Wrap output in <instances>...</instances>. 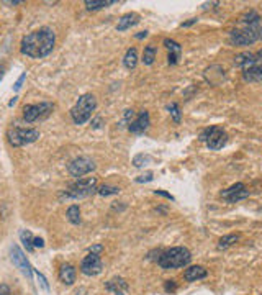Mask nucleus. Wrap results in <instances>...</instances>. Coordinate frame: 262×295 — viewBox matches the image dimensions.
<instances>
[{"instance_id": "nucleus-1", "label": "nucleus", "mask_w": 262, "mask_h": 295, "mask_svg": "<svg viewBox=\"0 0 262 295\" xmlns=\"http://www.w3.org/2000/svg\"><path fill=\"white\" fill-rule=\"evenodd\" d=\"M56 46V33L49 26H41L35 31L28 33L20 44L22 55L31 59H41L51 55Z\"/></svg>"}, {"instance_id": "nucleus-2", "label": "nucleus", "mask_w": 262, "mask_h": 295, "mask_svg": "<svg viewBox=\"0 0 262 295\" xmlns=\"http://www.w3.org/2000/svg\"><path fill=\"white\" fill-rule=\"evenodd\" d=\"M190 261H192L190 251L184 246H176L159 254L158 266L164 271H171V269H180V267L189 266Z\"/></svg>"}, {"instance_id": "nucleus-3", "label": "nucleus", "mask_w": 262, "mask_h": 295, "mask_svg": "<svg viewBox=\"0 0 262 295\" xmlns=\"http://www.w3.org/2000/svg\"><path fill=\"white\" fill-rule=\"evenodd\" d=\"M97 177H80L76 182L67 185V189L61 190L59 200H77V199H87L97 192Z\"/></svg>"}, {"instance_id": "nucleus-4", "label": "nucleus", "mask_w": 262, "mask_h": 295, "mask_svg": "<svg viewBox=\"0 0 262 295\" xmlns=\"http://www.w3.org/2000/svg\"><path fill=\"white\" fill-rule=\"evenodd\" d=\"M97 109V99L92 93L80 95L76 105L71 109V118L76 125H84L92 118V113Z\"/></svg>"}, {"instance_id": "nucleus-5", "label": "nucleus", "mask_w": 262, "mask_h": 295, "mask_svg": "<svg viewBox=\"0 0 262 295\" xmlns=\"http://www.w3.org/2000/svg\"><path fill=\"white\" fill-rule=\"evenodd\" d=\"M260 23V22H259ZM259 23L239 25L238 28L230 31V43L234 46H249L259 39Z\"/></svg>"}, {"instance_id": "nucleus-6", "label": "nucleus", "mask_w": 262, "mask_h": 295, "mask_svg": "<svg viewBox=\"0 0 262 295\" xmlns=\"http://www.w3.org/2000/svg\"><path fill=\"white\" fill-rule=\"evenodd\" d=\"M39 138V131L36 128H20V126H12L7 131V139H9L10 146L13 148H22L26 144L35 143Z\"/></svg>"}, {"instance_id": "nucleus-7", "label": "nucleus", "mask_w": 262, "mask_h": 295, "mask_svg": "<svg viewBox=\"0 0 262 295\" xmlns=\"http://www.w3.org/2000/svg\"><path fill=\"white\" fill-rule=\"evenodd\" d=\"M198 139L201 143H205L212 151H218V150H221V148L226 146L228 135L221 126H210V128H205L200 133Z\"/></svg>"}, {"instance_id": "nucleus-8", "label": "nucleus", "mask_w": 262, "mask_h": 295, "mask_svg": "<svg viewBox=\"0 0 262 295\" xmlns=\"http://www.w3.org/2000/svg\"><path fill=\"white\" fill-rule=\"evenodd\" d=\"M53 110H55V104L53 102H41V104H26L23 107V120L26 123H35L39 120L48 118Z\"/></svg>"}, {"instance_id": "nucleus-9", "label": "nucleus", "mask_w": 262, "mask_h": 295, "mask_svg": "<svg viewBox=\"0 0 262 295\" xmlns=\"http://www.w3.org/2000/svg\"><path fill=\"white\" fill-rule=\"evenodd\" d=\"M95 161L89 156H79L76 159H72L69 164H67V172L71 174L72 177H84L87 174H90L92 171H95Z\"/></svg>"}, {"instance_id": "nucleus-10", "label": "nucleus", "mask_w": 262, "mask_h": 295, "mask_svg": "<svg viewBox=\"0 0 262 295\" xmlns=\"http://www.w3.org/2000/svg\"><path fill=\"white\" fill-rule=\"evenodd\" d=\"M249 195H251V192L247 190V187L243 182H236L231 187H228V189L220 192V197L228 204H238L239 200H244Z\"/></svg>"}, {"instance_id": "nucleus-11", "label": "nucleus", "mask_w": 262, "mask_h": 295, "mask_svg": "<svg viewBox=\"0 0 262 295\" xmlns=\"http://www.w3.org/2000/svg\"><path fill=\"white\" fill-rule=\"evenodd\" d=\"M103 269V263L102 259H100V254H93V253H89L87 256L82 259V263H80V272L84 274V276H98L100 272Z\"/></svg>"}, {"instance_id": "nucleus-12", "label": "nucleus", "mask_w": 262, "mask_h": 295, "mask_svg": "<svg viewBox=\"0 0 262 295\" xmlns=\"http://www.w3.org/2000/svg\"><path fill=\"white\" fill-rule=\"evenodd\" d=\"M10 253H12V263L15 264L20 271H22V274L23 276H26L28 279H31V274H33V267L30 266V263H28V259H26V256H25V253L20 250V248L15 244L10 250Z\"/></svg>"}, {"instance_id": "nucleus-13", "label": "nucleus", "mask_w": 262, "mask_h": 295, "mask_svg": "<svg viewBox=\"0 0 262 295\" xmlns=\"http://www.w3.org/2000/svg\"><path fill=\"white\" fill-rule=\"evenodd\" d=\"M149 125H151L149 112L143 110V112H139L138 117H134V120L128 126V130H130V133H133V135H143V133L149 128Z\"/></svg>"}, {"instance_id": "nucleus-14", "label": "nucleus", "mask_w": 262, "mask_h": 295, "mask_svg": "<svg viewBox=\"0 0 262 295\" xmlns=\"http://www.w3.org/2000/svg\"><path fill=\"white\" fill-rule=\"evenodd\" d=\"M105 289L112 292L113 295H126L130 290V284L126 282L123 277H112L110 280L105 282Z\"/></svg>"}, {"instance_id": "nucleus-15", "label": "nucleus", "mask_w": 262, "mask_h": 295, "mask_svg": "<svg viewBox=\"0 0 262 295\" xmlns=\"http://www.w3.org/2000/svg\"><path fill=\"white\" fill-rule=\"evenodd\" d=\"M164 46L169 51V56H167V63L171 66H176L179 63L180 56H182V46H180L177 41H174V39H169L166 38L164 39Z\"/></svg>"}, {"instance_id": "nucleus-16", "label": "nucleus", "mask_w": 262, "mask_h": 295, "mask_svg": "<svg viewBox=\"0 0 262 295\" xmlns=\"http://www.w3.org/2000/svg\"><path fill=\"white\" fill-rule=\"evenodd\" d=\"M259 64V58L252 53H239L238 56H234V66L241 69H247V68H252V66Z\"/></svg>"}, {"instance_id": "nucleus-17", "label": "nucleus", "mask_w": 262, "mask_h": 295, "mask_svg": "<svg viewBox=\"0 0 262 295\" xmlns=\"http://www.w3.org/2000/svg\"><path fill=\"white\" fill-rule=\"evenodd\" d=\"M59 280L64 284V285H72L74 282H76V277H77V271L76 267L71 266V264H63L61 267H59Z\"/></svg>"}, {"instance_id": "nucleus-18", "label": "nucleus", "mask_w": 262, "mask_h": 295, "mask_svg": "<svg viewBox=\"0 0 262 295\" xmlns=\"http://www.w3.org/2000/svg\"><path fill=\"white\" fill-rule=\"evenodd\" d=\"M139 23V15L134 12H130V13H125L123 17H120L118 23H117V31H126L130 30L131 26L138 25Z\"/></svg>"}, {"instance_id": "nucleus-19", "label": "nucleus", "mask_w": 262, "mask_h": 295, "mask_svg": "<svg viewBox=\"0 0 262 295\" xmlns=\"http://www.w3.org/2000/svg\"><path fill=\"white\" fill-rule=\"evenodd\" d=\"M208 276V271L201 266H190L189 269H185L184 272V279L187 282H197V280H201Z\"/></svg>"}, {"instance_id": "nucleus-20", "label": "nucleus", "mask_w": 262, "mask_h": 295, "mask_svg": "<svg viewBox=\"0 0 262 295\" xmlns=\"http://www.w3.org/2000/svg\"><path fill=\"white\" fill-rule=\"evenodd\" d=\"M243 80L244 82H249V84L260 82L262 80V66L256 64V66H252V68L244 69L243 71Z\"/></svg>"}, {"instance_id": "nucleus-21", "label": "nucleus", "mask_w": 262, "mask_h": 295, "mask_svg": "<svg viewBox=\"0 0 262 295\" xmlns=\"http://www.w3.org/2000/svg\"><path fill=\"white\" fill-rule=\"evenodd\" d=\"M84 4L87 7V10L95 12V10L107 9V7H110V5H115L117 0H85Z\"/></svg>"}, {"instance_id": "nucleus-22", "label": "nucleus", "mask_w": 262, "mask_h": 295, "mask_svg": "<svg viewBox=\"0 0 262 295\" xmlns=\"http://www.w3.org/2000/svg\"><path fill=\"white\" fill-rule=\"evenodd\" d=\"M123 64H125V68L130 69V71L136 68V64H138V51H136V48H130L128 51H126V55L123 58Z\"/></svg>"}, {"instance_id": "nucleus-23", "label": "nucleus", "mask_w": 262, "mask_h": 295, "mask_svg": "<svg viewBox=\"0 0 262 295\" xmlns=\"http://www.w3.org/2000/svg\"><path fill=\"white\" fill-rule=\"evenodd\" d=\"M239 241V234H226V236L220 238L218 241V250H228L233 244H236Z\"/></svg>"}, {"instance_id": "nucleus-24", "label": "nucleus", "mask_w": 262, "mask_h": 295, "mask_svg": "<svg viewBox=\"0 0 262 295\" xmlns=\"http://www.w3.org/2000/svg\"><path fill=\"white\" fill-rule=\"evenodd\" d=\"M156 46L154 44H147L146 48H144V51H143V64H146V66H151L152 63H154V59H156Z\"/></svg>"}, {"instance_id": "nucleus-25", "label": "nucleus", "mask_w": 262, "mask_h": 295, "mask_svg": "<svg viewBox=\"0 0 262 295\" xmlns=\"http://www.w3.org/2000/svg\"><path fill=\"white\" fill-rule=\"evenodd\" d=\"M66 217H67V220H69L72 225H79L80 221H82V218H80L79 205H71L69 209H67V212H66Z\"/></svg>"}, {"instance_id": "nucleus-26", "label": "nucleus", "mask_w": 262, "mask_h": 295, "mask_svg": "<svg viewBox=\"0 0 262 295\" xmlns=\"http://www.w3.org/2000/svg\"><path fill=\"white\" fill-rule=\"evenodd\" d=\"M33 234H31V231H28V230H23L22 233H20V239H22V243H23V246L26 248V251H33L35 250V246H33Z\"/></svg>"}, {"instance_id": "nucleus-27", "label": "nucleus", "mask_w": 262, "mask_h": 295, "mask_svg": "<svg viewBox=\"0 0 262 295\" xmlns=\"http://www.w3.org/2000/svg\"><path fill=\"white\" fill-rule=\"evenodd\" d=\"M97 193L102 197H109V195H117V193H120V187H113V185H100L97 189Z\"/></svg>"}, {"instance_id": "nucleus-28", "label": "nucleus", "mask_w": 262, "mask_h": 295, "mask_svg": "<svg viewBox=\"0 0 262 295\" xmlns=\"http://www.w3.org/2000/svg\"><path fill=\"white\" fill-rule=\"evenodd\" d=\"M167 110H169V113L172 115V120L176 123H180V109H179V105L176 102H172L167 105Z\"/></svg>"}, {"instance_id": "nucleus-29", "label": "nucleus", "mask_w": 262, "mask_h": 295, "mask_svg": "<svg viewBox=\"0 0 262 295\" xmlns=\"http://www.w3.org/2000/svg\"><path fill=\"white\" fill-rule=\"evenodd\" d=\"M149 161H151V156H147V154H136V156L133 158V166L141 167V166H144L146 163H149Z\"/></svg>"}, {"instance_id": "nucleus-30", "label": "nucleus", "mask_w": 262, "mask_h": 295, "mask_svg": "<svg viewBox=\"0 0 262 295\" xmlns=\"http://www.w3.org/2000/svg\"><path fill=\"white\" fill-rule=\"evenodd\" d=\"M134 120V110H131V109H128L125 112V117H123V122H122V125H128L130 126V123Z\"/></svg>"}, {"instance_id": "nucleus-31", "label": "nucleus", "mask_w": 262, "mask_h": 295, "mask_svg": "<svg viewBox=\"0 0 262 295\" xmlns=\"http://www.w3.org/2000/svg\"><path fill=\"white\" fill-rule=\"evenodd\" d=\"M33 272L36 274V277H38L39 284H41V287H43V289H44V290H49V285H48V282H46V277L43 276V274H41V272H38L36 269H33Z\"/></svg>"}, {"instance_id": "nucleus-32", "label": "nucleus", "mask_w": 262, "mask_h": 295, "mask_svg": "<svg viewBox=\"0 0 262 295\" xmlns=\"http://www.w3.org/2000/svg\"><path fill=\"white\" fill-rule=\"evenodd\" d=\"M164 289L166 292H169V293H174L177 289V284H176V280H166V285H164Z\"/></svg>"}, {"instance_id": "nucleus-33", "label": "nucleus", "mask_w": 262, "mask_h": 295, "mask_svg": "<svg viewBox=\"0 0 262 295\" xmlns=\"http://www.w3.org/2000/svg\"><path fill=\"white\" fill-rule=\"evenodd\" d=\"M152 176H154L152 172H146L144 176L136 177V182H139V184H143V182H151V180H152Z\"/></svg>"}, {"instance_id": "nucleus-34", "label": "nucleus", "mask_w": 262, "mask_h": 295, "mask_svg": "<svg viewBox=\"0 0 262 295\" xmlns=\"http://www.w3.org/2000/svg\"><path fill=\"white\" fill-rule=\"evenodd\" d=\"M25 79H26V72H23L22 76L18 77V80L15 82V85H13V90H15V92H18L20 89H22V85H23V82H25Z\"/></svg>"}, {"instance_id": "nucleus-35", "label": "nucleus", "mask_w": 262, "mask_h": 295, "mask_svg": "<svg viewBox=\"0 0 262 295\" xmlns=\"http://www.w3.org/2000/svg\"><path fill=\"white\" fill-rule=\"evenodd\" d=\"M102 125H103V118L102 117H95V118H93L92 120V128L93 130H98V128H102Z\"/></svg>"}, {"instance_id": "nucleus-36", "label": "nucleus", "mask_w": 262, "mask_h": 295, "mask_svg": "<svg viewBox=\"0 0 262 295\" xmlns=\"http://www.w3.org/2000/svg\"><path fill=\"white\" fill-rule=\"evenodd\" d=\"M0 295H13V293H12L10 287L7 284H0Z\"/></svg>"}, {"instance_id": "nucleus-37", "label": "nucleus", "mask_w": 262, "mask_h": 295, "mask_svg": "<svg viewBox=\"0 0 262 295\" xmlns=\"http://www.w3.org/2000/svg\"><path fill=\"white\" fill-rule=\"evenodd\" d=\"M154 193H156V195L164 197V199H169L171 202H174V200H176V199H174V197L171 195V193H167V192H164V190H154Z\"/></svg>"}, {"instance_id": "nucleus-38", "label": "nucleus", "mask_w": 262, "mask_h": 295, "mask_svg": "<svg viewBox=\"0 0 262 295\" xmlns=\"http://www.w3.org/2000/svg\"><path fill=\"white\" fill-rule=\"evenodd\" d=\"M33 246L35 248H44V239L39 238V236H35L33 238Z\"/></svg>"}, {"instance_id": "nucleus-39", "label": "nucleus", "mask_w": 262, "mask_h": 295, "mask_svg": "<svg viewBox=\"0 0 262 295\" xmlns=\"http://www.w3.org/2000/svg\"><path fill=\"white\" fill-rule=\"evenodd\" d=\"M103 251V246L102 244H95V246H90L89 248V253H93V254H100Z\"/></svg>"}, {"instance_id": "nucleus-40", "label": "nucleus", "mask_w": 262, "mask_h": 295, "mask_svg": "<svg viewBox=\"0 0 262 295\" xmlns=\"http://www.w3.org/2000/svg\"><path fill=\"white\" fill-rule=\"evenodd\" d=\"M2 4L4 5H20V4H23V0H4Z\"/></svg>"}, {"instance_id": "nucleus-41", "label": "nucleus", "mask_w": 262, "mask_h": 295, "mask_svg": "<svg viewBox=\"0 0 262 295\" xmlns=\"http://www.w3.org/2000/svg\"><path fill=\"white\" fill-rule=\"evenodd\" d=\"M193 23H197V18H190L189 22H185V23H182L180 26H182V28H187V26H190V25H193Z\"/></svg>"}, {"instance_id": "nucleus-42", "label": "nucleus", "mask_w": 262, "mask_h": 295, "mask_svg": "<svg viewBox=\"0 0 262 295\" xmlns=\"http://www.w3.org/2000/svg\"><path fill=\"white\" fill-rule=\"evenodd\" d=\"M146 36H147V31H139L138 35H134V38H136V39H143Z\"/></svg>"}, {"instance_id": "nucleus-43", "label": "nucleus", "mask_w": 262, "mask_h": 295, "mask_svg": "<svg viewBox=\"0 0 262 295\" xmlns=\"http://www.w3.org/2000/svg\"><path fill=\"white\" fill-rule=\"evenodd\" d=\"M85 293H87V290L84 289V287H80V289L76 293H74V295H85Z\"/></svg>"}, {"instance_id": "nucleus-44", "label": "nucleus", "mask_w": 262, "mask_h": 295, "mask_svg": "<svg viewBox=\"0 0 262 295\" xmlns=\"http://www.w3.org/2000/svg\"><path fill=\"white\" fill-rule=\"evenodd\" d=\"M17 100H18V97H13V99L10 100V102H9V107H13V105H15V104H17Z\"/></svg>"}, {"instance_id": "nucleus-45", "label": "nucleus", "mask_w": 262, "mask_h": 295, "mask_svg": "<svg viewBox=\"0 0 262 295\" xmlns=\"http://www.w3.org/2000/svg\"><path fill=\"white\" fill-rule=\"evenodd\" d=\"M259 39H262V18H260V23H259Z\"/></svg>"}, {"instance_id": "nucleus-46", "label": "nucleus", "mask_w": 262, "mask_h": 295, "mask_svg": "<svg viewBox=\"0 0 262 295\" xmlns=\"http://www.w3.org/2000/svg\"><path fill=\"white\" fill-rule=\"evenodd\" d=\"M256 56L259 58V61H262V50H260V51L257 53V55H256Z\"/></svg>"}, {"instance_id": "nucleus-47", "label": "nucleus", "mask_w": 262, "mask_h": 295, "mask_svg": "<svg viewBox=\"0 0 262 295\" xmlns=\"http://www.w3.org/2000/svg\"><path fill=\"white\" fill-rule=\"evenodd\" d=\"M4 71H5V68H4V66H0V77H2V74H4Z\"/></svg>"}]
</instances>
